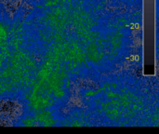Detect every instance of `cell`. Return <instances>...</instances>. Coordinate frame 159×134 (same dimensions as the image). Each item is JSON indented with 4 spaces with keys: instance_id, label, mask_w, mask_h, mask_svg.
Here are the masks:
<instances>
[{
    "instance_id": "obj_1",
    "label": "cell",
    "mask_w": 159,
    "mask_h": 134,
    "mask_svg": "<svg viewBox=\"0 0 159 134\" xmlns=\"http://www.w3.org/2000/svg\"><path fill=\"white\" fill-rule=\"evenodd\" d=\"M13 13L0 71L22 116L63 112L85 85L142 69L143 0H47ZM11 85V86H12Z\"/></svg>"
},
{
    "instance_id": "obj_2",
    "label": "cell",
    "mask_w": 159,
    "mask_h": 134,
    "mask_svg": "<svg viewBox=\"0 0 159 134\" xmlns=\"http://www.w3.org/2000/svg\"><path fill=\"white\" fill-rule=\"evenodd\" d=\"M60 126H158V81L124 69L79 88Z\"/></svg>"
},
{
    "instance_id": "obj_3",
    "label": "cell",
    "mask_w": 159,
    "mask_h": 134,
    "mask_svg": "<svg viewBox=\"0 0 159 134\" xmlns=\"http://www.w3.org/2000/svg\"><path fill=\"white\" fill-rule=\"evenodd\" d=\"M47 0H3L6 6L13 11L18 9H29L44 4Z\"/></svg>"
}]
</instances>
